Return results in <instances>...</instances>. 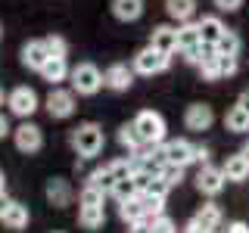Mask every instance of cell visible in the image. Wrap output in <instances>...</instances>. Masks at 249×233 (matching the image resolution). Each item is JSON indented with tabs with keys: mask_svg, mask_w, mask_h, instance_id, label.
<instances>
[{
	"mask_svg": "<svg viewBox=\"0 0 249 233\" xmlns=\"http://www.w3.org/2000/svg\"><path fill=\"white\" fill-rule=\"evenodd\" d=\"M240 152H243L246 159H249V140H246V143H243V150H240Z\"/></svg>",
	"mask_w": 249,
	"mask_h": 233,
	"instance_id": "45",
	"label": "cell"
},
{
	"mask_svg": "<svg viewBox=\"0 0 249 233\" xmlns=\"http://www.w3.org/2000/svg\"><path fill=\"white\" fill-rule=\"evenodd\" d=\"M224 233H249V227H246L243 221H233V224H228V230H224Z\"/></svg>",
	"mask_w": 249,
	"mask_h": 233,
	"instance_id": "39",
	"label": "cell"
},
{
	"mask_svg": "<svg viewBox=\"0 0 249 233\" xmlns=\"http://www.w3.org/2000/svg\"><path fill=\"white\" fill-rule=\"evenodd\" d=\"M13 143L22 155H37L44 150V131L31 118H22L19 128H13Z\"/></svg>",
	"mask_w": 249,
	"mask_h": 233,
	"instance_id": "7",
	"label": "cell"
},
{
	"mask_svg": "<svg viewBox=\"0 0 249 233\" xmlns=\"http://www.w3.org/2000/svg\"><path fill=\"white\" fill-rule=\"evenodd\" d=\"M47 59H50V50H47L44 37H31V41L22 44V50H19V62L28 68V72H41Z\"/></svg>",
	"mask_w": 249,
	"mask_h": 233,
	"instance_id": "9",
	"label": "cell"
},
{
	"mask_svg": "<svg viewBox=\"0 0 249 233\" xmlns=\"http://www.w3.org/2000/svg\"><path fill=\"white\" fill-rule=\"evenodd\" d=\"M212 121H215V112H212V106H206V103H190L184 109V124H187V131H209L212 128Z\"/></svg>",
	"mask_w": 249,
	"mask_h": 233,
	"instance_id": "13",
	"label": "cell"
},
{
	"mask_svg": "<svg viewBox=\"0 0 249 233\" xmlns=\"http://www.w3.org/2000/svg\"><path fill=\"white\" fill-rule=\"evenodd\" d=\"M215 50H218V53H228V56H237V53H240V37L233 34V31H224V34L218 37Z\"/></svg>",
	"mask_w": 249,
	"mask_h": 233,
	"instance_id": "31",
	"label": "cell"
},
{
	"mask_svg": "<svg viewBox=\"0 0 249 233\" xmlns=\"http://www.w3.org/2000/svg\"><path fill=\"white\" fill-rule=\"evenodd\" d=\"M3 227H10V230H25L28 227V221H31V212H28V205L25 202H19V199H13L10 202V208L3 212Z\"/></svg>",
	"mask_w": 249,
	"mask_h": 233,
	"instance_id": "16",
	"label": "cell"
},
{
	"mask_svg": "<svg viewBox=\"0 0 249 233\" xmlns=\"http://www.w3.org/2000/svg\"><path fill=\"white\" fill-rule=\"evenodd\" d=\"M44 196H47V202H50L53 208H66V205H72L75 190H72V183H69L66 177H50L47 186H44Z\"/></svg>",
	"mask_w": 249,
	"mask_h": 233,
	"instance_id": "12",
	"label": "cell"
},
{
	"mask_svg": "<svg viewBox=\"0 0 249 233\" xmlns=\"http://www.w3.org/2000/svg\"><path fill=\"white\" fill-rule=\"evenodd\" d=\"M119 143H122V150H128V152H137V150H143V140H140V134L134 131V124H122L119 128Z\"/></svg>",
	"mask_w": 249,
	"mask_h": 233,
	"instance_id": "26",
	"label": "cell"
},
{
	"mask_svg": "<svg viewBox=\"0 0 249 233\" xmlns=\"http://www.w3.org/2000/svg\"><path fill=\"white\" fill-rule=\"evenodd\" d=\"M224 181H228L224 171L206 162V165L199 168V174H196V190L202 193V196H218V193L224 190Z\"/></svg>",
	"mask_w": 249,
	"mask_h": 233,
	"instance_id": "11",
	"label": "cell"
},
{
	"mask_svg": "<svg viewBox=\"0 0 249 233\" xmlns=\"http://www.w3.org/2000/svg\"><path fill=\"white\" fill-rule=\"evenodd\" d=\"M199 75L206 78V81H218L221 72H218V53H209V56H202L199 62Z\"/></svg>",
	"mask_w": 249,
	"mask_h": 233,
	"instance_id": "32",
	"label": "cell"
},
{
	"mask_svg": "<svg viewBox=\"0 0 249 233\" xmlns=\"http://www.w3.org/2000/svg\"><path fill=\"white\" fill-rule=\"evenodd\" d=\"M44 44H47V50H50V56H69V41L62 34H47Z\"/></svg>",
	"mask_w": 249,
	"mask_h": 233,
	"instance_id": "33",
	"label": "cell"
},
{
	"mask_svg": "<svg viewBox=\"0 0 249 233\" xmlns=\"http://www.w3.org/2000/svg\"><path fill=\"white\" fill-rule=\"evenodd\" d=\"M119 217H122L124 224H128V227H134V224H140V221H150V217H146L143 202H140V196L119 202Z\"/></svg>",
	"mask_w": 249,
	"mask_h": 233,
	"instance_id": "19",
	"label": "cell"
},
{
	"mask_svg": "<svg viewBox=\"0 0 249 233\" xmlns=\"http://www.w3.org/2000/svg\"><path fill=\"white\" fill-rule=\"evenodd\" d=\"M78 202H84V205H103V202H106V193L100 190L97 183L84 181V186H81V196H78Z\"/></svg>",
	"mask_w": 249,
	"mask_h": 233,
	"instance_id": "29",
	"label": "cell"
},
{
	"mask_svg": "<svg viewBox=\"0 0 249 233\" xmlns=\"http://www.w3.org/2000/svg\"><path fill=\"white\" fill-rule=\"evenodd\" d=\"M196 162H202V165L209 162V150H206V146H196Z\"/></svg>",
	"mask_w": 249,
	"mask_h": 233,
	"instance_id": "41",
	"label": "cell"
},
{
	"mask_svg": "<svg viewBox=\"0 0 249 233\" xmlns=\"http://www.w3.org/2000/svg\"><path fill=\"white\" fill-rule=\"evenodd\" d=\"M193 221H196L202 230L215 233V230H218V224H221V208L212 205V202H206V205H199V212L193 215Z\"/></svg>",
	"mask_w": 249,
	"mask_h": 233,
	"instance_id": "23",
	"label": "cell"
},
{
	"mask_svg": "<svg viewBox=\"0 0 249 233\" xmlns=\"http://www.w3.org/2000/svg\"><path fill=\"white\" fill-rule=\"evenodd\" d=\"M224 124H228V131L243 134V131H249V112L243 106H233V109H228V115H224Z\"/></svg>",
	"mask_w": 249,
	"mask_h": 233,
	"instance_id": "25",
	"label": "cell"
},
{
	"mask_svg": "<svg viewBox=\"0 0 249 233\" xmlns=\"http://www.w3.org/2000/svg\"><path fill=\"white\" fill-rule=\"evenodd\" d=\"M165 13L175 22H190L196 13V0H165Z\"/></svg>",
	"mask_w": 249,
	"mask_h": 233,
	"instance_id": "24",
	"label": "cell"
},
{
	"mask_svg": "<svg viewBox=\"0 0 249 233\" xmlns=\"http://www.w3.org/2000/svg\"><path fill=\"white\" fill-rule=\"evenodd\" d=\"M134 66H128V62H112V66L103 72V84H106V90H112V93H128L131 90V84H134Z\"/></svg>",
	"mask_w": 249,
	"mask_h": 233,
	"instance_id": "8",
	"label": "cell"
},
{
	"mask_svg": "<svg viewBox=\"0 0 249 233\" xmlns=\"http://www.w3.org/2000/svg\"><path fill=\"white\" fill-rule=\"evenodd\" d=\"M237 106H243V109H246V112H249V90H243V93H240V100H237Z\"/></svg>",
	"mask_w": 249,
	"mask_h": 233,
	"instance_id": "43",
	"label": "cell"
},
{
	"mask_svg": "<svg viewBox=\"0 0 249 233\" xmlns=\"http://www.w3.org/2000/svg\"><path fill=\"white\" fill-rule=\"evenodd\" d=\"M140 202L146 208V217L165 215V196H153V193H140Z\"/></svg>",
	"mask_w": 249,
	"mask_h": 233,
	"instance_id": "30",
	"label": "cell"
},
{
	"mask_svg": "<svg viewBox=\"0 0 249 233\" xmlns=\"http://www.w3.org/2000/svg\"><path fill=\"white\" fill-rule=\"evenodd\" d=\"M131 124H134V131L140 134L143 143H150V146L165 143V118H162L156 109H140Z\"/></svg>",
	"mask_w": 249,
	"mask_h": 233,
	"instance_id": "3",
	"label": "cell"
},
{
	"mask_svg": "<svg viewBox=\"0 0 249 233\" xmlns=\"http://www.w3.org/2000/svg\"><path fill=\"white\" fill-rule=\"evenodd\" d=\"M215 6L221 13H237L240 6H243V0H215Z\"/></svg>",
	"mask_w": 249,
	"mask_h": 233,
	"instance_id": "37",
	"label": "cell"
},
{
	"mask_svg": "<svg viewBox=\"0 0 249 233\" xmlns=\"http://www.w3.org/2000/svg\"><path fill=\"white\" fill-rule=\"evenodd\" d=\"M196 25H199V37H202V44H218V37L228 31V28H224V22L218 19V16H202Z\"/></svg>",
	"mask_w": 249,
	"mask_h": 233,
	"instance_id": "21",
	"label": "cell"
},
{
	"mask_svg": "<svg viewBox=\"0 0 249 233\" xmlns=\"http://www.w3.org/2000/svg\"><path fill=\"white\" fill-rule=\"evenodd\" d=\"M88 181H90V183H97L100 190H103L106 196H109V193H112V186H115V174L109 171V165H103V168H93L90 174H88Z\"/></svg>",
	"mask_w": 249,
	"mask_h": 233,
	"instance_id": "28",
	"label": "cell"
},
{
	"mask_svg": "<svg viewBox=\"0 0 249 233\" xmlns=\"http://www.w3.org/2000/svg\"><path fill=\"white\" fill-rule=\"evenodd\" d=\"M6 106H10V112L16 118H31V115L41 109V97H37L35 87H28V84H19V87H13L6 93Z\"/></svg>",
	"mask_w": 249,
	"mask_h": 233,
	"instance_id": "6",
	"label": "cell"
},
{
	"mask_svg": "<svg viewBox=\"0 0 249 233\" xmlns=\"http://www.w3.org/2000/svg\"><path fill=\"white\" fill-rule=\"evenodd\" d=\"M10 134H13V128H10V118H6V115L0 112V140H6Z\"/></svg>",
	"mask_w": 249,
	"mask_h": 233,
	"instance_id": "38",
	"label": "cell"
},
{
	"mask_svg": "<svg viewBox=\"0 0 249 233\" xmlns=\"http://www.w3.org/2000/svg\"><path fill=\"white\" fill-rule=\"evenodd\" d=\"M150 44L159 47L162 53H178V28L171 25H156L150 34Z\"/></svg>",
	"mask_w": 249,
	"mask_h": 233,
	"instance_id": "18",
	"label": "cell"
},
{
	"mask_svg": "<svg viewBox=\"0 0 249 233\" xmlns=\"http://www.w3.org/2000/svg\"><path fill=\"white\" fill-rule=\"evenodd\" d=\"M0 193H6V177H3V171H0Z\"/></svg>",
	"mask_w": 249,
	"mask_h": 233,
	"instance_id": "44",
	"label": "cell"
},
{
	"mask_svg": "<svg viewBox=\"0 0 249 233\" xmlns=\"http://www.w3.org/2000/svg\"><path fill=\"white\" fill-rule=\"evenodd\" d=\"M218 72H221V78H228L237 72V56H228V53H218Z\"/></svg>",
	"mask_w": 249,
	"mask_h": 233,
	"instance_id": "36",
	"label": "cell"
},
{
	"mask_svg": "<svg viewBox=\"0 0 249 233\" xmlns=\"http://www.w3.org/2000/svg\"><path fill=\"white\" fill-rule=\"evenodd\" d=\"M109 10L119 22H137L143 16V0H112Z\"/></svg>",
	"mask_w": 249,
	"mask_h": 233,
	"instance_id": "17",
	"label": "cell"
},
{
	"mask_svg": "<svg viewBox=\"0 0 249 233\" xmlns=\"http://www.w3.org/2000/svg\"><path fill=\"white\" fill-rule=\"evenodd\" d=\"M0 41H3V25H0Z\"/></svg>",
	"mask_w": 249,
	"mask_h": 233,
	"instance_id": "47",
	"label": "cell"
},
{
	"mask_svg": "<svg viewBox=\"0 0 249 233\" xmlns=\"http://www.w3.org/2000/svg\"><path fill=\"white\" fill-rule=\"evenodd\" d=\"M115 202H124V199H134L140 196V190H137V183H134V177H119L112 186V193H109Z\"/></svg>",
	"mask_w": 249,
	"mask_h": 233,
	"instance_id": "27",
	"label": "cell"
},
{
	"mask_svg": "<svg viewBox=\"0 0 249 233\" xmlns=\"http://www.w3.org/2000/svg\"><path fill=\"white\" fill-rule=\"evenodd\" d=\"M131 233H153V230H150V221H140V224H134V227H131Z\"/></svg>",
	"mask_w": 249,
	"mask_h": 233,
	"instance_id": "40",
	"label": "cell"
},
{
	"mask_svg": "<svg viewBox=\"0 0 249 233\" xmlns=\"http://www.w3.org/2000/svg\"><path fill=\"white\" fill-rule=\"evenodd\" d=\"M199 44H202V37H199V25H190V22H181V25H178V53L196 50Z\"/></svg>",
	"mask_w": 249,
	"mask_h": 233,
	"instance_id": "22",
	"label": "cell"
},
{
	"mask_svg": "<svg viewBox=\"0 0 249 233\" xmlns=\"http://www.w3.org/2000/svg\"><path fill=\"white\" fill-rule=\"evenodd\" d=\"M69 72H72V68H69V59H66V56H50L37 75H41L44 81L50 84V87H56V84H62V81L69 78Z\"/></svg>",
	"mask_w": 249,
	"mask_h": 233,
	"instance_id": "14",
	"label": "cell"
},
{
	"mask_svg": "<svg viewBox=\"0 0 249 233\" xmlns=\"http://www.w3.org/2000/svg\"><path fill=\"white\" fill-rule=\"evenodd\" d=\"M50 233H62V230H50Z\"/></svg>",
	"mask_w": 249,
	"mask_h": 233,
	"instance_id": "48",
	"label": "cell"
},
{
	"mask_svg": "<svg viewBox=\"0 0 249 233\" xmlns=\"http://www.w3.org/2000/svg\"><path fill=\"white\" fill-rule=\"evenodd\" d=\"M103 224H106V205H84V202H78V227L100 230Z\"/></svg>",
	"mask_w": 249,
	"mask_h": 233,
	"instance_id": "15",
	"label": "cell"
},
{
	"mask_svg": "<svg viewBox=\"0 0 249 233\" xmlns=\"http://www.w3.org/2000/svg\"><path fill=\"white\" fill-rule=\"evenodd\" d=\"M78 93L72 90V87H53L50 93H47V100H44V109H47V115L50 118H56V121H66V118H72L75 115V109H78Z\"/></svg>",
	"mask_w": 249,
	"mask_h": 233,
	"instance_id": "5",
	"label": "cell"
},
{
	"mask_svg": "<svg viewBox=\"0 0 249 233\" xmlns=\"http://www.w3.org/2000/svg\"><path fill=\"white\" fill-rule=\"evenodd\" d=\"M10 196H6V193H0V217H3V212H6V208H10Z\"/></svg>",
	"mask_w": 249,
	"mask_h": 233,
	"instance_id": "42",
	"label": "cell"
},
{
	"mask_svg": "<svg viewBox=\"0 0 249 233\" xmlns=\"http://www.w3.org/2000/svg\"><path fill=\"white\" fill-rule=\"evenodd\" d=\"M69 81H72V90L78 93V97H97V93L106 87V84H103V72H100L93 62H88V59L78 62V66H72Z\"/></svg>",
	"mask_w": 249,
	"mask_h": 233,
	"instance_id": "2",
	"label": "cell"
},
{
	"mask_svg": "<svg viewBox=\"0 0 249 233\" xmlns=\"http://www.w3.org/2000/svg\"><path fill=\"white\" fill-rule=\"evenodd\" d=\"M224 177L228 181H233V183H240V181H246L249 177V159L243 152H237V155H228V162H224Z\"/></svg>",
	"mask_w": 249,
	"mask_h": 233,
	"instance_id": "20",
	"label": "cell"
},
{
	"mask_svg": "<svg viewBox=\"0 0 249 233\" xmlns=\"http://www.w3.org/2000/svg\"><path fill=\"white\" fill-rule=\"evenodd\" d=\"M69 143H72L78 159H97V155L103 152V146H106V134H103V128H100L97 121H81L78 128H72Z\"/></svg>",
	"mask_w": 249,
	"mask_h": 233,
	"instance_id": "1",
	"label": "cell"
},
{
	"mask_svg": "<svg viewBox=\"0 0 249 233\" xmlns=\"http://www.w3.org/2000/svg\"><path fill=\"white\" fill-rule=\"evenodd\" d=\"M162 177H165L171 186H178L184 181V165H168V162H165V165H162Z\"/></svg>",
	"mask_w": 249,
	"mask_h": 233,
	"instance_id": "35",
	"label": "cell"
},
{
	"mask_svg": "<svg viewBox=\"0 0 249 233\" xmlns=\"http://www.w3.org/2000/svg\"><path fill=\"white\" fill-rule=\"evenodd\" d=\"M134 72L137 75H143V78H153V75H162V72H168V66H171V53H162L159 47H153V44H146L143 50H137L134 53Z\"/></svg>",
	"mask_w": 249,
	"mask_h": 233,
	"instance_id": "4",
	"label": "cell"
},
{
	"mask_svg": "<svg viewBox=\"0 0 249 233\" xmlns=\"http://www.w3.org/2000/svg\"><path fill=\"white\" fill-rule=\"evenodd\" d=\"M3 100H6V97H3V87H0V106H3Z\"/></svg>",
	"mask_w": 249,
	"mask_h": 233,
	"instance_id": "46",
	"label": "cell"
},
{
	"mask_svg": "<svg viewBox=\"0 0 249 233\" xmlns=\"http://www.w3.org/2000/svg\"><path fill=\"white\" fill-rule=\"evenodd\" d=\"M162 150V159L168 162V165H190V162H196V146L187 143V140H165V143H159Z\"/></svg>",
	"mask_w": 249,
	"mask_h": 233,
	"instance_id": "10",
	"label": "cell"
},
{
	"mask_svg": "<svg viewBox=\"0 0 249 233\" xmlns=\"http://www.w3.org/2000/svg\"><path fill=\"white\" fill-rule=\"evenodd\" d=\"M150 230H153V233H178L175 221H171L168 215H156V217H150Z\"/></svg>",
	"mask_w": 249,
	"mask_h": 233,
	"instance_id": "34",
	"label": "cell"
}]
</instances>
